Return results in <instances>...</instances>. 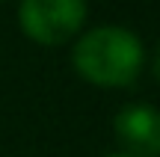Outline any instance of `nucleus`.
<instances>
[{
  "instance_id": "f257e3e1",
  "label": "nucleus",
  "mask_w": 160,
  "mask_h": 157,
  "mask_svg": "<svg viewBox=\"0 0 160 157\" xmlns=\"http://www.w3.org/2000/svg\"><path fill=\"white\" fill-rule=\"evenodd\" d=\"M74 68L83 80L104 89H122L137 80L145 62L142 42L125 27L89 30L74 45Z\"/></svg>"
},
{
  "instance_id": "f03ea898",
  "label": "nucleus",
  "mask_w": 160,
  "mask_h": 157,
  "mask_svg": "<svg viewBox=\"0 0 160 157\" xmlns=\"http://www.w3.org/2000/svg\"><path fill=\"white\" fill-rule=\"evenodd\" d=\"M21 30L39 45H62L80 33L86 0H21Z\"/></svg>"
},
{
  "instance_id": "7ed1b4c3",
  "label": "nucleus",
  "mask_w": 160,
  "mask_h": 157,
  "mask_svg": "<svg viewBox=\"0 0 160 157\" xmlns=\"http://www.w3.org/2000/svg\"><path fill=\"white\" fill-rule=\"evenodd\" d=\"M116 140L131 157H160V110L151 104H128L116 116Z\"/></svg>"
},
{
  "instance_id": "20e7f679",
  "label": "nucleus",
  "mask_w": 160,
  "mask_h": 157,
  "mask_svg": "<svg viewBox=\"0 0 160 157\" xmlns=\"http://www.w3.org/2000/svg\"><path fill=\"white\" fill-rule=\"evenodd\" d=\"M151 68H154V77L160 80V45H157V51H154V65H151Z\"/></svg>"
},
{
  "instance_id": "39448f33",
  "label": "nucleus",
  "mask_w": 160,
  "mask_h": 157,
  "mask_svg": "<svg viewBox=\"0 0 160 157\" xmlns=\"http://www.w3.org/2000/svg\"><path fill=\"white\" fill-rule=\"evenodd\" d=\"M110 157H131V154H125V151H122V154H110Z\"/></svg>"
}]
</instances>
